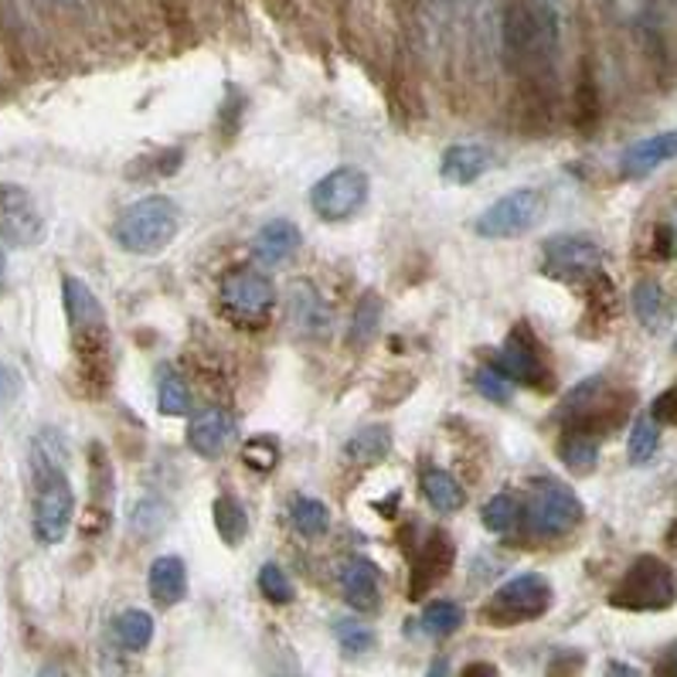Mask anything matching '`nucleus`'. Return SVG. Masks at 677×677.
<instances>
[{"mask_svg": "<svg viewBox=\"0 0 677 677\" xmlns=\"http://www.w3.org/2000/svg\"><path fill=\"white\" fill-rule=\"evenodd\" d=\"M259 592L266 595L272 606L293 603V582H290V576H287L280 566H276V562H266V566L259 569Z\"/></svg>", "mask_w": 677, "mask_h": 677, "instance_id": "obj_34", "label": "nucleus"}, {"mask_svg": "<svg viewBox=\"0 0 677 677\" xmlns=\"http://www.w3.org/2000/svg\"><path fill=\"white\" fill-rule=\"evenodd\" d=\"M181 232V208L164 194H150L133 202L116 218L112 238L133 256H157L164 252Z\"/></svg>", "mask_w": 677, "mask_h": 677, "instance_id": "obj_1", "label": "nucleus"}, {"mask_svg": "<svg viewBox=\"0 0 677 677\" xmlns=\"http://www.w3.org/2000/svg\"><path fill=\"white\" fill-rule=\"evenodd\" d=\"M290 321L307 337H324L331 331V310L310 287H297L290 300Z\"/></svg>", "mask_w": 677, "mask_h": 677, "instance_id": "obj_22", "label": "nucleus"}, {"mask_svg": "<svg viewBox=\"0 0 677 677\" xmlns=\"http://www.w3.org/2000/svg\"><path fill=\"white\" fill-rule=\"evenodd\" d=\"M300 243H303V235H300V228H297L293 222L272 218V222H266V225L256 232V238H252V256H256L262 266H280V262H287V259L300 249Z\"/></svg>", "mask_w": 677, "mask_h": 677, "instance_id": "obj_16", "label": "nucleus"}, {"mask_svg": "<svg viewBox=\"0 0 677 677\" xmlns=\"http://www.w3.org/2000/svg\"><path fill=\"white\" fill-rule=\"evenodd\" d=\"M337 582H341L344 600L354 610H362V613L378 610V603H382V576L368 559H362V555H351V559L341 566V572H337Z\"/></svg>", "mask_w": 677, "mask_h": 677, "instance_id": "obj_15", "label": "nucleus"}, {"mask_svg": "<svg viewBox=\"0 0 677 677\" xmlns=\"http://www.w3.org/2000/svg\"><path fill=\"white\" fill-rule=\"evenodd\" d=\"M582 522V501L562 484H541L528 501V525L541 538H562Z\"/></svg>", "mask_w": 677, "mask_h": 677, "instance_id": "obj_8", "label": "nucleus"}, {"mask_svg": "<svg viewBox=\"0 0 677 677\" xmlns=\"http://www.w3.org/2000/svg\"><path fill=\"white\" fill-rule=\"evenodd\" d=\"M674 157H677V130L657 133V137H647V140H636L623 153V174L626 178H647L660 164L674 161Z\"/></svg>", "mask_w": 677, "mask_h": 677, "instance_id": "obj_18", "label": "nucleus"}, {"mask_svg": "<svg viewBox=\"0 0 677 677\" xmlns=\"http://www.w3.org/2000/svg\"><path fill=\"white\" fill-rule=\"evenodd\" d=\"M463 620H466V613H463V606L453 603V600H436V603H429V606L422 610V616H419V623H422V630H426L429 636H450V633H456V630L463 626Z\"/></svg>", "mask_w": 677, "mask_h": 677, "instance_id": "obj_27", "label": "nucleus"}, {"mask_svg": "<svg viewBox=\"0 0 677 677\" xmlns=\"http://www.w3.org/2000/svg\"><path fill=\"white\" fill-rule=\"evenodd\" d=\"M517 522H522V504L511 491H501L497 497H491L484 504V528L494 535H507Z\"/></svg>", "mask_w": 677, "mask_h": 677, "instance_id": "obj_29", "label": "nucleus"}, {"mask_svg": "<svg viewBox=\"0 0 677 677\" xmlns=\"http://www.w3.org/2000/svg\"><path fill=\"white\" fill-rule=\"evenodd\" d=\"M157 406L164 416H187L191 412V388L178 372H164L161 388H157Z\"/></svg>", "mask_w": 677, "mask_h": 677, "instance_id": "obj_32", "label": "nucleus"}, {"mask_svg": "<svg viewBox=\"0 0 677 677\" xmlns=\"http://www.w3.org/2000/svg\"><path fill=\"white\" fill-rule=\"evenodd\" d=\"M476 391H481L484 398H491V402H497V406L511 402V382L497 368H481V372H476Z\"/></svg>", "mask_w": 677, "mask_h": 677, "instance_id": "obj_38", "label": "nucleus"}, {"mask_svg": "<svg viewBox=\"0 0 677 677\" xmlns=\"http://www.w3.org/2000/svg\"><path fill=\"white\" fill-rule=\"evenodd\" d=\"M334 633H337V644H341L347 654H365V651H372V644H375V633H372L365 623H357V620H337Z\"/></svg>", "mask_w": 677, "mask_h": 677, "instance_id": "obj_37", "label": "nucleus"}, {"mask_svg": "<svg viewBox=\"0 0 677 677\" xmlns=\"http://www.w3.org/2000/svg\"><path fill=\"white\" fill-rule=\"evenodd\" d=\"M657 447H660V429H657V422H654L651 416L636 419L633 429H630V440H626L630 460H633V463H647V460H654Z\"/></svg>", "mask_w": 677, "mask_h": 677, "instance_id": "obj_33", "label": "nucleus"}, {"mask_svg": "<svg viewBox=\"0 0 677 677\" xmlns=\"http://www.w3.org/2000/svg\"><path fill=\"white\" fill-rule=\"evenodd\" d=\"M18 395H21V375L11 365L0 362V409L11 406Z\"/></svg>", "mask_w": 677, "mask_h": 677, "instance_id": "obj_40", "label": "nucleus"}, {"mask_svg": "<svg viewBox=\"0 0 677 677\" xmlns=\"http://www.w3.org/2000/svg\"><path fill=\"white\" fill-rule=\"evenodd\" d=\"M494 368H497L507 382H514V385L551 388V372H548L545 362H541L538 344H531V341L522 334V327H517V334L497 351Z\"/></svg>", "mask_w": 677, "mask_h": 677, "instance_id": "obj_12", "label": "nucleus"}, {"mask_svg": "<svg viewBox=\"0 0 677 677\" xmlns=\"http://www.w3.org/2000/svg\"><path fill=\"white\" fill-rule=\"evenodd\" d=\"M453 562H456V545L447 531H432L419 555H416V562H412V595L419 600V595L426 589H432L436 582H443L450 572H453Z\"/></svg>", "mask_w": 677, "mask_h": 677, "instance_id": "obj_13", "label": "nucleus"}, {"mask_svg": "<svg viewBox=\"0 0 677 677\" xmlns=\"http://www.w3.org/2000/svg\"><path fill=\"white\" fill-rule=\"evenodd\" d=\"M494 161V153L481 143H456L443 153V161H440V174L443 181L450 184H473V181H481L487 174Z\"/></svg>", "mask_w": 677, "mask_h": 677, "instance_id": "obj_19", "label": "nucleus"}, {"mask_svg": "<svg viewBox=\"0 0 677 677\" xmlns=\"http://www.w3.org/2000/svg\"><path fill=\"white\" fill-rule=\"evenodd\" d=\"M559 456L572 473H589L600 463V436L589 429H579V426H569L559 440Z\"/></svg>", "mask_w": 677, "mask_h": 677, "instance_id": "obj_24", "label": "nucleus"}, {"mask_svg": "<svg viewBox=\"0 0 677 677\" xmlns=\"http://www.w3.org/2000/svg\"><path fill=\"white\" fill-rule=\"evenodd\" d=\"M579 127H592V119L600 116V103H595V89L592 83H582L579 86Z\"/></svg>", "mask_w": 677, "mask_h": 677, "instance_id": "obj_41", "label": "nucleus"}, {"mask_svg": "<svg viewBox=\"0 0 677 677\" xmlns=\"http://www.w3.org/2000/svg\"><path fill=\"white\" fill-rule=\"evenodd\" d=\"M603 269V252L600 246L585 235H555L541 249V272L548 280H595Z\"/></svg>", "mask_w": 677, "mask_h": 677, "instance_id": "obj_7", "label": "nucleus"}, {"mask_svg": "<svg viewBox=\"0 0 677 677\" xmlns=\"http://www.w3.org/2000/svg\"><path fill=\"white\" fill-rule=\"evenodd\" d=\"M235 440V419L225 409H202L191 416L187 447L197 456H222Z\"/></svg>", "mask_w": 677, "mask_h": 677, "instance_id": "obj_14", "label": "nucleus"}, {"mask_svg": "<svg viewBox=\"0 0 677 677\" xmlns=\"http://www.w3.org/2000/svg\"><path fill=\"white\" fill-rule=\"evenodd\" d=\"M657 677H677V647L664 657V664L657 667Z\"/></svg>", "mask_w": 677, "mask_h": 677, "instance_id": "obj_43", "label": "nucleus"}, {"mask_svg": "<svg viewBox=\"0 0 677 677\" xmlns=\"http://www.w3.org/2000/svg\"><path fill=\"white\" fill-rule=\"evenodd\" d=\"M0 228L18 246H34L45 238V218L18 184H0Z\"/></svg>", "mask_w": 677, "mask_h": 677, "instance_id": "obj_11", "label": "nucleus"}, {"mask_svg": "<svg viewBox=\"0 0 677 677\" xmlns=\"http://www.w3.org/2000/svg\"><path fill=\"white\" fill-rule=\"evenodd\" d=\"M422 494L440 514H453V511H460L466 504V494H463L460 481L447 470H426L422 473Z\"/></svg>", "mask_w": 677, "mask_h": 677, "instance_id": "obj_25", "label": "nucleus"}, {"mask_svg": "<svg viewBox=\"0 0 677 677\" xmlns=\"http://www.w3.org/2000/svg\"><path fill=\"white\" fill-rule=\"evenodd\" d=\"M368 174L357 168H337L327 178H321L310 191V208L321 222H347L368 202Z\"/></svg>", "mask_w": 677, "mask_h": 677, "instance_id": "obj_4", "label": "nucleus"}, {"mask_svg": "<svg viewBox=\"0 0 677 677\" xmlns=\"http://www.w3.org/2000/svg\"><path fill=\"white\" fill-rule=\"evenodd\" d=\"M562 37L555 34L538 8V0H514L504 11V52L514 68L545 65L559 52Z\"/></svg>", "mask_w": 677, "mask_h": 677, "instance_id": "obj_2", "label": "nucleus"}, {"mask_svg": "<svg viewBox=\"0 0 677 677\" xmlns=\"http://www.w3.org/2000/svg\"><path fill=\"white\" fill-rule=\"evenodd\" d=\"M651 412H654V422H664V426H677V382H674V385H670L667 391H660V395L654 398Z\"/></svg>", "mask_w": 677, "mask_h": 677, "instance_id": "obj_39", "label": "nucleus"}, {"mask_svg": "<svg viewBox=\"0 0 677 677\" xmlns=\"http://www.w3.org/2000/svg\"><path fill=\"white\" fill-rule=\"evenodd\" d=\"M168 517H171V511L161 501H143L133 511V531L140 538H153V535H161L168 528Z\"/></svg>", "mask_w": 677, "mask_h": 677, "instance_id": "obj_36", "label": "nucleus"}, {"mask_svg": "<svg viewBox=\"0 0 677 677\" xmlns=\"http://www.w3.org/2000/svg\"><path fill=\"white\" fill-rule=\"evenodd\" d=\"M75 517V494L68 476H52V481L37 484L34 497V538L42 545H58Z\"/></svg>", "mask_w": 677, "mask_h": 677, "instance_id": "obj_9", "label": "nucleus"}, {"mask_svg": "<svg viewBox=\"0 0 677 677\" xmlns=\"http://www.w3.org/2000/svg\"><path fill=\"white\" fill-rule=\"evenodd\" d=\"M391 453V429L388 426H365V429H357L347 447H344V456L357 466H375L382 463L385 456Z\"/></svg>", "mask_w": 677, "mask_h": 677, "instance_id": "obj_23", "label": "nucleus"}, {"mask_svg": "<svg viewBox=\"0 0 677 677\" xmlns=\"http://www.w3.org/2000/svg\"><path fill=\"white\" fill-rule=\"evenodd\" d=\"M116 641L127 651H143L153 641V620L143 610H127L116 616Z\"/></svg>", "mask_w": 677, "mask_h": 677, "instance_id": "obj_28", "label": "nucleus"}, {"mask_svg": "<svg viewBox=\"0 0 677 677\" xmlns=\"http://www.w3.org/2000/svg\"><path fill=\"white\" fill-rule=\"evenodd\" d=\"M243 463L256 473H269L276 463H280V443L272 436H252L243 447Z\"/></svg>", "mask_w": 677, "mask_h": 677, "instance_id": "obj_35", "label": "nucleus"}, {"mask_svg": "<svg viewBox=\"0 0 677 677\" xmlns=\"http://www.w3.org/2000/svg\"><path fill=\"white\" fill-rule=\"evenodd\" d=\"M293 528L307 538H316L331 528V511L316 497H297L293 501Z\"/></svg>", "mask_w": 677, "mask_h": 677, "instance_id": "obj_30", "label": "nucleus"}, {"mask_svg": "<svg viewBox=\"0 0 677 677\" xmlns=\"http://www.w3.org/2000/svg\"><path fill=\"white\" fill-rule=\"evenodd\" d=\"M222 303L238 321H256L266 316L276 303V287L269 276L256 269H235L222 280Z\"/></svg>", "mask_w": 677, "mask_h": 677, "instance_id": "obj_10", "label": "nucleus"}, {"mask_svg": "<svg viewBox=\"0 0 677 677\" xmlns=\"http://www.w3.org/2000/svg\"><path fill=\"white\" fill-rule=\"evenodd\" d=\"M551 606V585L538 572H525L511 582H504L494 600L487 603V620L497 626H514V623H528L545 616Z\"/></svg>", "mask_w": 677, "mask_h": 677, "instance_id": "obj_5", "label": "nucleus"}, {"mask_svg": "<svg viewBox=\"0 0 677 677\" xmlns=\"http://www.w3.org/2000/svg\"><path fill=\"white\" fill-rule=\"evenodd\" d=\"M378 324H382V300L375 293H365L354 310V321H351V344L354 347L372 344V337L378 334Z\"/></svg>", "mask_w": 677, "mask_h": 677, "instance_id": "obj_31", "label": "nucleus"}, {"mask_svg": "<svg viewBox=\"0 0 677 677\" xmlns=\"http://www.w3.org/2000/svg\"><path fill=\"white\" fill-rule=\"evenodd\" d=\"M610 603L616 610H633V613L667 610L674 603V576L660 559L644 555V559H636L626 569L620 585L610 592Z\"/></svg>", "mask_w": 677, "mask_h": 677, "instance_id": "obj_3", "label": "nucleus"}, {"mask_svg": "<svg viewBox=\"0 0 677 677\" xmlns=\"http://www.w3.org/2000/svg\"><path fill=\"white\" fill-rule=\"evenodd\" d=\"M4 276H8V252L0 246V283H4Z\"/></svg>", "mask_w": 677, "mask_h": 677, "instance_id": "obj_47", "label": "nucleus"}, {"mask_svg": "<svg viewBox=\"0 0 677 677\" xmlns=\"http://www.w3.org/2000/svg\"><path fill=\"white\" fill-rule=\"evenodd\" d=\"M633 313L636 321H641L651 334H664L670 324H674V300L667 297V290L654 280H644L633 287Z\"/></svg>", "mask_w": 677, "mask_h": 677, "instance_id": "obj_20", "label": "nucleus"}, {"mask_svg": "<svg viewBox=\"0 0 677 677\" xmlns=\"http://www.w3.org/2000/svg\"><path fill=\"white\" fill-rule=\"evenodd\" d=\"M37 677H65V670L58 664H45L42 670H37Z\"/></svg>", "mask_w": 677, "mask_h": 677, "instance_id": "obj_46", "label": "nucleus"}, {"mask_svg": "<svg viewBox=\"0 0 677 677\" xmlns=\"http://www.w3.org/2000/svg\"><path fill=\"white\" fill-rule=\"evenodd\" d=\"M606 677H641V670L630 667V664H610Z\"/></svg>", "mask_w": 677, "mask_h": 677, "instance_id": "obj_44", "label": "nucleus"}, {"mask_svg": "<svg viewBox=\"0 0 677 677\" xmlns=\"http://www.w3.org/2000/svg\"><path fill=\"white\" fill-rule=\"evenodd\" d=\"M68 466V447H65V436L58 429H42L31 440V470H34V481H52V476H65Z\"/></svg>", "mask_w": 677, "mask_h": 677, "instance_id": "obj_21", "label": "nucleus"}, {"mask_svg": "<svg viewBox=\"0 0 677 677\" xmlns=\"http://www.w3.org/2000/svg\"><path fill=\"white\" fill-rule=\"evenodd\" d=\"M541 212H545V197L531 187H517L497 197V202L476 218V235L497 238V243H504V238H522L538 225Z\"/></svg>", "mask_w": 677, "mask_h": 677, "instance_id": "obj_6", "label": "nucleus"}, {"mask_svg": "<svg viewBox=\"0 0 677 677\" xmlns=\"http://www.w3.org/2000/svg\"><path fill=\"white\" fill-rule=\"evenodd\" d=\"M147 592L157 606H178L187 592V569L178 555H161L153 559L150 572H147Z\"/></svg>", "mask_w": 677, "mask_h": 677, "instance_id": "obj_17", "label": "nucleus"}, {"mask_svg": "<svg viewBox=\"0 0 677 677\" xmlns=\"http://www.w3.org/2000/svg\"><path fill=\"white\" fill-rule=\"evenodd\" d=\"M579 667H582V657L579 654H559L551 660V667H548V677H576L579 674Z\"/></svg>", "mask_w": 677, "mask_h": 677, "instance_id": "obj_42", "label": "nucleus"}, {"mask_svg": "<svg viewBox=\"0 0 677 677\" xmlns=\"http://www.w3.org/2000/svg\"><path fill=\"white\" fill-rule=\"evenodd\" d=\"M460 677H494V667L491 664H470Z\"/></svg>", "mask_w": 677, "mask_h": 677, "instance_id": "obj_45", "label": "nucleus"}, {"mask_svg": "<svg viewBox=\"0 0 677 677\" xmlns=\"http://www.w3.org/2000/svg\"><path fill=\"white\" fill-rule=\"evenodd\" d=\"M212 517H215V531H218V538L225 545H238L249 535V514H246V507L238 504L235 497H228V494L215 497Z\"/></svg>", "mask_w": 677, "mask_h": 677, "instance_id": "obj_26", "label": "nucleus"}]
</instances>
